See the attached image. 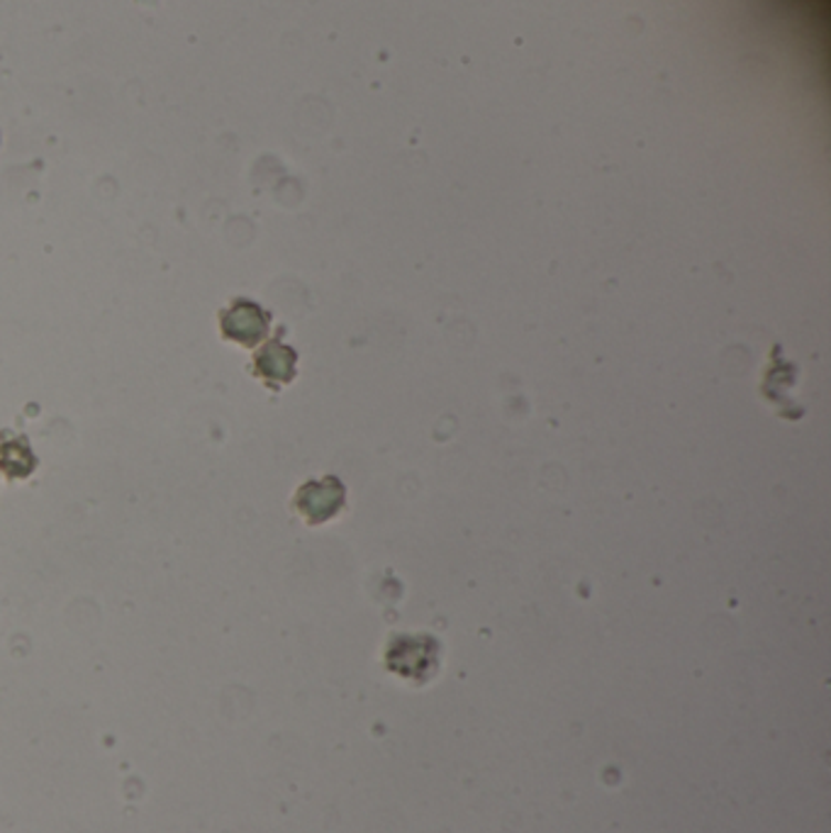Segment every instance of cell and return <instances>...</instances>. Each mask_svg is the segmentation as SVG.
Segmentation results:
<instances>
[{
  "instance_id": "obj_1",
  "label": "cell",
  "mask_w": 831,
  "mask_h": 833,
  "mask_svg": "<svg viewBox=\"0 0 831 833\" xmlns=\"http://www.w3.org/2000/svg\"><path fill=\"white\" fill-rule=\"evenodd\" d=\"M344 504V488L340 480L324 478L320 482H308V486L298 492V510L305 514L308 522L320 524L328 522L330 517L342 510Z\"/></svg>"
},
{
  "instance_id": "obj_2",
  "label": "cell",
  "mask_w": 831,
  "mask_h": 833,
  "mask_svg": "<svg viewBox=\"0 0 831 833\" xmlns=\"http://www.w3.org/2000/svg\"><path fill=\"white\" fill-rule=\"evenodd\" d=\"M225 334L232 336L235 342H242L247 346L261 342L267 336L269 320L263 315L261 308L251 305V303H239L225 315Z\"/></svg>"
},
{
  "instance_id": "obj_3",
  "label": "cell",
  "mask_w": 831,
  "mask_h": 833,
  "mask_svg": "<svg viewBox=\"0 0 831 833\" xmlns=\"http://www.w3.org/2000/svg\"><path fill=\"white\" fill-rule=\"evenodd\" d=\"M257 368L263 373V378L288 383L295 376V352L283 344H269L257 361Z\"/></svg>"
}]
</instances>
